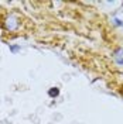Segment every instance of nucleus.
I'll return each instance as SVG.
<instances>
[{
    "label": "nucleus",
    "instance_id": "f257e3e1",
    "mask_svg": "<svg viewBox=\"0 0 123 124\" xmlns=\"http://www.w3.org/2000/svg\"><path fill=\"white\" fill-rule=\"evenodd\" d=\"M48 94H50L51 97H54V96H58V94H60V90H58L57 87H51V90L48 92Z\"/></svg>",
    "mask_w": 123,
    "mask_h": 124
}]
</instances>
